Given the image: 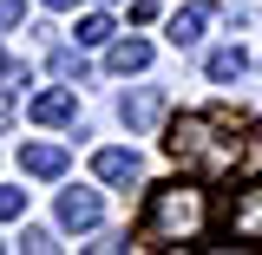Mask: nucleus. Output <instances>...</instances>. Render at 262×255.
Masks as SVG:
<instances>
[{
  "instance_id": "obj_1",
  "label": "nucleus",
  "mask_w": 262,
  "mask_h": 255,
  "mask_svg": "<svg viewBox=\"0 0 262 255\" xmlns=\"http://www.w3.org/2000/svg\"><path fill=\"white\" fill-rule=\"evenodd\" d=\"M210 223V203L196 183H164L151 190V210H144V242H196Z\"/></svg>"
},
{
  "instance_id": "obj_2",
  "label": "nucleus",
  "mask_w": 262,
  "mask_h": 255,
  "mask_svg": "<svg viewBox=\"0 0 262 255\" xmlns=\"http://www.w3.org/2000/svg\"><path fill=\"white\" fill-rule=\"evenodd\" d=\"M164 151L177 164H196L203 177H223L236 164V144H216V118H177L170 137H164Z\"/></svg>"
},
{
  "instance_id": "obj_3",
  "label": "nucleus",
  "mask_w": 262,
  "mask_h": 255,
  "mask_svg": "<svg viewBox=\"0 0 262 255\" xmlns=\"http://www.w3.org/2000/svg\"><path fill=\"white\" fill-rule=\"evenodd\" d=\"M229 236L249 249V242H262V183H249V190L229 203Z\"/></svg>"
},
{
  "instance_id": "obj_4",
  "label": "nucleus",
  "mask_w": 262,
  "mask_h": 255,
  "mask_svg": "<svg viewBox=\"0 0 262 255\" xmlns=\"http://www.w3.org/2000/svg\"><path fill=\"white\" fill-rule=\"evenodd\" d=\"M98 216H105L98 190H59V223H66V229H92Z\"/></svg>"
},
{
  "instance_id": "obj_5",
  "label": "nucleus",
  "mask_w": 262,
  "mask_h": 255,
  "mask_svg": "<svg viewBox=\"0 0 262 255\" xmlns=\"http://www.w3.org/2000/svg\"><path fill=\"white\" fill-rule=\"evenodd\" d=\"M210 27V0H190V7H177L170 13V46H196Z\"/></svg>"
},
{
  "instance_id": "obj_6",
  "label": "nucleus",
  "mask_w": 262,
  "mask_h": 255,
  "mask_svg": "<svg viewBox=\"0 0 262 255\" xmlns=\"http://www.w3.org/2000/svg\"><path fill=\"white\" fill-rule=\"evenodd\" d=\"M118 111H125V125H131V131H151V125L164 118V92H158V85H144V92H131Z\"/></svg>"
},
{
  "instance_id": "obj_7",
  "label": "nucleus",
  "mask_w": 262,
  "mask_h": 255,
  "mask_svg": "<svg viewBox=\"0 0 262 255\" xmlns=\"http://www.w3.org/2000/svg\"><path fill=\"white\" fill-rule=\"evenodd\" d=\"M92 170H98V183H138V157L118 151V144H105V151L92 157Z\"/></svg>"
},
{
  "instance_id": "obj_8",
  "label": "nucleus",
  "mask_w": 262,
  "mask_h": 255,
  "mask_svg": "<svg viewBox=\"0 0 262 255\" xmlns=\"http://www.w3.org/2000/svg\"><path fill=\"white\" fill-rule=\"evenodd\" d=\"M20 170L27 177H59L66 170V144H27L20 151Z\"/></svg>"
},
{
  "instance_id": "obj_9",
  "label": "nucleus",
  "mask_w": 262,
  "mask_h": 255,
  "mask_svg": "<svg viewBox=\"0 0 262 255\" xmlns=\"http://www.w3.org/2000/svg\"><path fill=\"white\" fill-rule=\"evenodd\" d=\"M33 118H39V125H66V118H72V92H39L33 98Z\"/></svg>"
},
{
  "instance_id": "obj_10",
  "label": "nucleus",
  "mask_w": 262,
  "mask_h": 255,
  "mask_svg": "<svg viewBox=\"0 0 262 255\" xmlns=\"http://www.w3.org/2000/svg\"><path fill=\"white\" fill-rule=\"evenodd\" d=\"M144 65H151V46L144 39H118L112 46V72H144Z\"/></svg>"
},
{
  "instance_id": "obj_11",
  "label": "nucleus",
  "mask_w": 262,
  "mask_h": 255,
  "mask_svg": "<svg viewBox=\"0 0 262 255\" xmlns=\"http://www.w3.org/2000/svg\"><path fill=\"white\" fill-rule=\"evenodd\" d=\"M243 46H216V53H210V79H216V85H229V79H243Z\"/></svg>"
},
{
  "instance_id": "obj_12",
  "label": "nucleus",
  "mask_w": 262,
  "mask_h": 255,
  "mask_svg": "<svg viewBox=\"0 0 262 255\" xmlns=\"http://www.w3.org/2000/svg\"><path fill=\"white\" fill-rule=\"evenodd\" d=\"M79 39H85V46H105V39H112V20H105V13H85V20H79Z\"/></svg>"
},
{
  "instance_id": "obj_13",
  "label": "nucleus",
  "mask_w": 262,
  "mask_h": 255,
  "mask_svg": "<svg viewBox=\"0 0 262 255\" xmlns=\"http://www.w3.org/2000/svg\"><path fill=\"white\" fill-rule=\"evenodd\" d=\"M53 72H59V79H85V59H79L72 46H59V53H53Z\"/></svg>"
},
{
  "instance_id": "obj_14",
  "label": "nucleus",
  "mask_w": 262,
  "mask_h": 255,
  "mask_svg": "<svg viewBox=\"0 0 262 255\" xmlns=\"http://www.w3.org/2000/svg\"><path fill=\"white\" fill-rule=\"evenodd\" d=\"M20 210H27V190H0V223H13Z\"/></svg>"
},
{
  "instance_id": "obj_15",
  "label": "nucleus",
  "mask_w": 262,
  "mask_h": 255,
  "mask_svg": "<svg viewBox=\"0 0 262 255\" xmlns=\"http://www.w3.org/2000/svg\"><path fill=\"white\" fill-rule=\"evenodd\" d=\"M20 249H27V255H46V249H53V236H46V229H27V236H20Z\"/></svg>"
},
{
  "instance_id": "obj_16",
  "label": "nucleus",
  "mask_w": 262,
  "mask_h": 255,
  "mask_svg": "<svg viewBox=\"0 0 262 255\" xmlns=\"http://www.w3.org/2000/svg\"><path fill=\"white\" fill-rule=\"evenodd\" d=\"M20 13H27V0H0V27H20Z\"/></svg>"
},
{
  "instance_id": "obj_17",
  "label": "nucleus",
  "mask_w": 262,
  "mask_h": 255,
  "mask_svg": "<svg viewBox=\"0 0 262 255\" xmlns=\"http://www.w3.org/2000/svg\"><path fill=\"white\" fill-rule=\"evenodd\" d=\"M158 7L164 0H131V20H158Z\"/></svg>"
},
{
  "instance_id": "obj_18",
  "label": "nucleus",
  "mask_w": 262,
  "mask_h": 255,
  "mask_svg": "<svg viewBox=\"0 0 262 255\" xmlns=\"http://www.w3.org/2000/svg\"><path fill=\"white\" fill-rule=\"evenodd\" d=\"M0 79H13V59H7V46H0Z\"/></svg>"
},
{
  "instance_id": "obj_19",
  "label": "nucleus",
  "mask_w": 262,
  "mask_h": 255,
  "mask_svg": "<svg viewBox=\"0 0 262 255\" xmlns=\"http://www.w3.org/2000/svg\"><path fill=\"white\" fill-rule=\"evenodd\" d=\"M46 7H59V13H66V7H79V0H46Z\"/></svg>"
}]
</instances>
